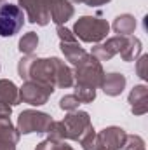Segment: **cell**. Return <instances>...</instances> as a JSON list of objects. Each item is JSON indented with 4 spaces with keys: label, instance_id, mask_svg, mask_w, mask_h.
I'll list each match as a JSON object with an SVG mask.
<instances>
[{
    "label": "cell",
    "instance_id": "obj_14",
    "mask_svg": "<svg viewBox=\"0 0 148 150\" xmlns=\"http://www.w3.org/2000/svg\"><path fill=\"white\" fill-rule=\"evenodd\" d=\"M0 101H4L11 107H16L21 103L19 87L9 79H0Z\"/></svg>",
    "mask_w": 148,
    "mask_h": 150
},
{
    "label": "cell",
    "instance_id": "obj_19",
    "mask_svg": "<svg viewBox=\"0 0 148 150\" xmlns=\"http://www.w3.org/2000/svg\"><path fill=\"white\" fill-rule=\"evenodd\" d=\"M19 136L21 134H19L18 127L11 122V119H0V142L18 143Z\"/></svg>",
    "mask_w": 148,
    "mask_h": 150
},
{
    "label": "cell",
    "instance_id": "obj_2",
    "mask_svg": "<svg viewBox=\"0 0 148 150\" xmlns=\"http://www.w3.org/2000/svg\"><path fill=\"white\" fill-rule=\"evenodd\" d=\"M105 79V70L99 59H96L92 54H87L73 70L75 84L89 86V87H101V82Z\"/></svg>",
    "mask_w": 148,
    "mask_h": 150
},
{
    "label": "cell",
    "instance_id": "obj_28",
    "mask_svg": "<svg viewBox=\"0 0 148 150\" xmlns=\"http://www.w3.org/2000/svg\"><path fill=\"white\" fill-rule=\"evenodd\" d=\"M58 147H59V142L47 138V140L40 142V143L37 145V149H35V150H58Z\"/></svg>",
    "mask_w": 148,
    "mask_h": 150
},
{
    "label": "cell",
    "instance_id": "obj_3",
    "mask_svg": "<svg viewBox=\"0 0 148 150\" xmlns=\"http://www.w3.org/2000/svg\"><path fill=\"white\" fill-rule=\"evenodd\" d=\"M25 14L19 5L0 4V37H14L25 25Z\"/></svg>",
    "mask_w": 148,
    "mask_h": 150
},
{
    "label": "cell",
    "instance_id": "obj_12",
    "mask_svg": "<svg viewBox=\"0 0 148 150\" xmlns=\"http://www.w3.org/2000/svg\"><path fill=\"white\" fill-rule=\"evenodd\" d=\"M75 14V7L70 0H54L52 9H51V21L56 26L65 25L66 21H70Z\"/></svg>",
    "mask_w": 148,
    "mask_h": 150
},
{
    "label": "cell",
    "instance_id": "obj_11",
    "mask_svg": "<svg viewBox=\"0 0 148 150\" xmlns=\"http://www.w3.org/2000/svg\"><path fill=\"white\" fill-rule=\"evenodd\" d=\"M127 101L134 115H145L148 112V87L145 84L134 86L127 96Z\"/></svg>",
    "mask_w": 148,
    "mask_h": 150
},
{
    "label": "cell",
    "instance_id": "obj_34",
    "mask_svg": "<svg viewBox=\"0 0 148 150\" xmlns=\"http://www.w3.org/2000/svg\"><path fill=\"white\" fill-rule=\"evenodd\" d=\"M4 2H5V0H0V4H4Z\"/></svg>",
    "mask_w": 148,
    "mask_h": 150
},
{
    "label": "cell",
    "instance_id": "obj_8",
    "mask_svg": "<svg viewBox=\"0 0 148 150\" xmlns=\"http://www.w3.org/2000/svg\"><path fill=\"white\" fill-rule=\"evenodd\" d=\"M66 127V140H73L78 142L82 138V134L92 126L91 122V115L84 110H73L65 115V119L61 120Z\"/></svg>",
    "mask_w": 148,
    "mask_h": 150
},
{
    "label": "cell",
    "instance_id": "obj_9",
    "mask_svg": "<svg viewBox=\"0 0 148 150\" xmlns=\"http://www.w3.org/2000/svg\"><path fill=\"white\" fill-rule=\"evenodd\" d=\"M124 44H125V37H124V35L110 37V38H106L103 44H96V45L92 47V52H91V54H92L96 59H99V61H108L113 56L120 54Z\"/></svg>",
    "mask_w": 148,
    "mask_h": 150
},
{
    "label": "cell",
    "instance_id": "obj_18",
    "mask_svg": "<svg viewBox=\"0 0 148 150\" xmlns=\"http://www.w3.org/2000/svg\"><path fill=\"white\" fill-rule=\"evenodd\" d=\"M75 84L73 80V70L65 65L59 58H56V87H72Z\"/></svg>",
    "mask_w": 148,
    "mask_h": 150
},
{
    "label": "cell",
    "instance_id": "obj_20",
    "mask_svg": "<svg viewBox=\"0 0 148 150\" xmlns=\"http://www.w3.org/2000/svg\"><path fill=\"white\" fill-rule=\"evenodd\" d=\"M37 47H38V35L35 32H28L19 38L18 49H19L21 54H33Z\"/></svg>",
    "mask_w": 148,
    "mask_h": 150
},
{
    "label": "cell",
    "instance_id": "obj_32",
    "mask_svg": "<svg viewBox=\"0 0 148 150\" xmlns=\"http://www.w3.org/2000/svg\"><path fill=\"white\" fill-rule=\"evenodd\" d=\"M58 150H75V149L72 147V145H66V143H63V142H61V143H59V147H58Z\"/></svg>",
    "mask_w": 148,
    "mask_h": 150
},
{
    "label": "cell",
    "instance_id": "obj_16",
    "mask_svg": "<svg viewBox=\"0 0 148 150\" xmlns=\"http://www.w3.org/2000/svg\"><path fill=\"white\" fill-rule=\"evenodd\" d=\"M59 49H61V52L65 54L66 61H70L73 67H77V65L89 54L78 42H61V44H59Z\"/></svg>",
    "mask_w": 148,
    "mask_h": 150
},
{
    "label": "cell",
    "instance_id": "obj_30",
    "mask_svg": "<svg viewBox=\"0 0 148 150\" xmlns=\"http://www.w3.org/2000/svg\"><path fill=\"white\" fill-rule=\"evenodd\" d=\"M108 2H111V0H84V4H85V5H89V7H99V5H106Z\"/></svg>",
    "mask_w": 148,
    "mask_h": 150
},
{
    "label": "cell",
    "instance_id": "obj_4",
    "mask_svg": "<svg viewBox=\"0 0 148 150\" xmlns=\"http://www.w3.org/2000/svg\"><path fill=\"white\" fill-rule=\"evenodd\" d=\"M26 80H33L38 84L56 87V58H37L33 56Z\"/></svg>",
    "mask_w": 148,
    "mask_h": 150
},
{
    "label": "cell",
    "instance_id": "obj_1",
    "mask_svg": "<svg viewBox=\"0 0 148 150\" xmlns=\"http://www.w3.org/2000/svg\"><path fill=\"white\" fill-rule=\"evenodd\" d=\"M108 33L110 25L101 16H82L73 25V35L77 40L87 44H101V40L108 37Z\"/></svg>",
    "mask_w": 148,
    "mask_h": 150
},
{
    "label": "cell",
    "instance_id": "obj_6",
    "mask_svg": "<svg viewBox=\"0 0 148 150\" xmlns=\"http://www.w3.org/2000/svg\"><path fill=\"white\" fill-rule=\"evenodd\" d=\"M54 0H19L18 5L21 11L26 12V19L32 25L45 26L51 23V9Z\"/></svg>",
    "mask_w": 148,
    "mask_h": 150
},
{
    "label": "cell",
    "instance_id": "obj_23",
    "mask_svg": "<svg viewBox=\"0 0 148 150\" xmlns=\"http://www.w3.org/2000/svg\"><path fill=\"white\" fill-rule=\"evenodd\" d=\"M45 134H47V138L56 140V142L61 143V142L66 140V127H65V124L61 120H52L51 126H49V129L45 131Z\"/></svg>",
    "mask_w": 148,
    "mask_h": 150
},
{
    "label": "cell",
    "instance_id": "obj_15",
    "mask_svg": "<svg viewBox=\"0 0 148 150\" xmlns=\"http://www.w3.org/2000/svg\"><path fill=\"white\" fill-rule=\"evenodd\" d=\"M143 52V44L141 40L134 35H127L125 37V44L120 51V58L125 61V63H131V61H136Z\"/></svg>",
    "mask_w": 148,
    "mask_h": 150
},
{
    "label": "cell",
    "instance_id": "obj_13",
    "mask_svg": "<svg viewBox=\"0 0 148 150\" xmlns=\"http://www.w3.org/2000/svg\"><path fill=\"white\" fill-rule=\"evenodd\" d=\"M125 84H127V79L124 74H118V72H111V74H105V79L101 82V89L106 96H120L122 91L125 89Z\"/></svg>",
    "mask_w": 148,
    "mask_h": 150
},
{
    "label": "cell",
    "instance_id": "obj_29",
    "mask_svg": "<svg viewBox=\"0 0 148 150\" xmlns=\"http://www.w3.org/2000/svg\"><path fill=\"white\" fill-rule=\"evenodd\" d=\"M11 113H12V107L0 101V119H11Z\"/></svg>",
    "mask_w": 148,
    "mask_h": 150
},
{
    "label": "cell",
    "instance_id": "obj_26",
    "mask_svg": "<svg viewBox=\"0 0 148 150\" xmlns=\"http://www.w3.org/2000/svg\"><path fill=\"white\" fill-rule=\"evenodd\" d=\"M136 74H138L140 79H143V80L148 79V56L147 54H141L136 59Z\"/></svg>",
    "mask_w": 148,
    "mask_h": 150
},
{
    "label": "cell",
    "instance_id": "obj_17",
    "mask_svg": "<svg viewBox=\"0 0 148 150\" xmlns=\"http://www.w3.org/2000/svg\"><path fill=\"white\" fill-rule=\"evenodd\" d=\"M136 18L132 16V14H120V16H117L115 19H113V23H111V28H113V32L117 33V35H124V37H127V35H132L134 33V30H136Z\"/></svg>",
    "mask_w": 148,
    "mask_h": 150
},
{
    "label": "cell",
    "instance_id": "obj_22",
    "mask_svg": "<svg viewBox=\"0 0 148 150\" xmlns=\"http://www.w3.org/2000/svg\"><path fill=\"white\" fill-rule=\"evenodd\" d=\"M73 86H75L73 94L80 103H92L96 100V89L94 87L82 86V84H73Z\"/></svg>",
    "mask_w": 148,
    "mask_h": 150
},
{
    "label": "cell",
    "instance_id": "obj_25",
    "mask_svg": "<svg viewBox=\"0 0 148 150\" xmlns=\"http://www.w3.org/2000/svg\"><path fill=\"white\" fill-rule=\"evenodd\" d=\"M78 107H80V101L75 98V94H65V96L59 100V108L65 110V112L78 110Z\"/></svg>",
    "mask_w": 148,
    "mask_h": 150
},
{
    "label": "cell",
    "instance_id": "obj_7",
    "mask_svg": "<svg viewBox=\"0 0 148 150\" xmlns=\"http://www.w3.org/2000/svg\"><path fill=\"white\" fill-rule=\"evenodd\" d=\"M56 87L52 86L38 84L33 80H25L23 86L19 87V98H21V103H28L32 107H42L49 101Z\"/></svg>",
    "mask_w": 148,
    "mask_h": 150
},
{
    "label": "cell",
    "instance_id": "obj_21",
    "mask_svg": "<svg viewBox=\"0 0 148 150\" xmlns=\"http://www.w3.org/2000/svg\"><path fill=\"white\" fill-rule=\"evenodd\" d=\"M78 143L82 145L84 150H103L101 143H99V138H98V133H96V129L92 126L82 134V138L78 140Z\"/></svg>",
    "mask_w": 148,
    "mask_h": 150
},
{
    "label": "cell",
    "instance_id": "obj_31",
    "mask_svg": "<svg viewBox=\"0 0 148 150\" xmlns=\"http://www.w3.org/2000/svg\"><path fill=\"white\" fill-rule=\"evenodd\" d=\"M0 150H16V143H11V142H0Z\"/></svg>",
    "mask_w": 148,
    "mask_h": 150
},
{
    "label": "cell",
    "instance_id": "obj_5",
    "mask_svg": "<svg viewBox=\"0 0 148 150\" xmlns=\"http://www.w3.org/2000/svg\"><path fill=\"white\" fill-rule=\"evenodd\" d=\"M52 122V117L45 112L38 110H23L18 117V131L19 134H32V133H45Z\"/></svg>",
    "mask_w": 148,
    "mask_h": 150
},
{
    "label": "cell",
    "instance_id": "obj_27",
    "mask_svg": "<svg viewBox=\"0 0 148 150\" xmlns=\"http://www.w3.org/2000/svg\"><path fill=\"white\" fill-rule=\"evenodd\" d=\"M56 33H58V37L61 42H78L77 37L73 35V32L72 30H68L65 25H61V26H56Z\"/></svg>",
    "mask_w": 148,
    "mask_h": 150
},
{
    "label": "cell",
    "instance_id": "obj_33",
    "mask_svg": "<svg viewBox=\"0 0 148 150\" xmlns=\"http://www.w3.org/2000/svg\"><path fill=\"white\" fill-rule=\"evenodd\" d=\"M70 2H72V4H73V2L75 4H84V0H70Z\"/></svg>",
    "mask_w": 148,
    "mask_h": 150
},
{
    "label": "cell",
    "instance_id": "obj_24",
    "mask_svg": "<svg viewBox=\"0 0 148 150\" xmlns=\"http://www.w3.org/2000/svg\"><path fill=\"white\" fill-rule=\"evenodd\" d=\"M122 150H147L145 149V140L138 134H127L125 142L122 145Z\"/></svg>",
    "mask_w": 148,
    "mask_h": 150
},
{
    "label": "cell",
    "instance_id": "obj_10",
    "mask_svg": "<svg viewBox=\"0 0 148 150\" xmlns=\"http://www.w3.org/2000/svg\"><path fill=\"white\" fill-rule=\"evenodd\" d=\"M125 136H127V133L118 126H108L98 133V138H99L103 150H122Z\"/></svg>",
    "mask_w": 148,
    "mask_h": 150
}]
</instances>
